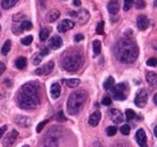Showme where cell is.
<instances>
[{
	"label": "cell",
	"instance_id": "obj_1",
	"mask_svg": "<svg viewBox=\"0 0 157 147\" xmlns=\"http://www.w3.org/2000/svg\"><path fill=\"white\" fill-rule=\"evenodd\" d=\"M18 106L23 110H34L40 104L39 84L36 82H28L19 89L17 95Z\"/></svg>",
	"mask_w": 157,
	"mask_h": 147
},
{
	"label": "cell",
	"instance_id": "obj_2",
	"mask_svg": "<svg viewBox=\"0 0 157 147\" xmlns=\"http://www.w3.org/2000/svg\"><path fill=\"white\" fill-rule=\"evenodd\" d=\"M115 56L121 63L125 64H131L136 61V58L139 56V48L138 45L133 39L125 36L117 41L115 45Z\"/></svg>",
	"mask_w": 157,
	"mask_h": 147
},
{
	"label": "cell",
	"instance_id": "obj_3",
	"mask_svg": "<svg viewBox=\"0 0 157 147\" xmlns=\"http://www.w3.org/2000/svg\"><path fill=\"white\" fill-rule=\"evenodd\" d=\"M84 64V56L77 50H69L62 56L60 65L65 71L75 72L77 71Z\"/></svg>",
	"mask_w": 157,
	"mask_h": 147
},
{
	"label": "cell",
	"instance_id": "obj_4",
	"mask_svg": "<svg viewBox=\"0 0 157 147\" xmlns=\"http://www.w3.org/2000/svg\"><path fill=\"white\" fill-rule=\"evenodd\" d=\"M86 100H87V93L85 91H82V89L74 91L69 95V99H68V103H67L68 113L71 116L77 115L81 111V109L84 108Z\"/></svg>",
	"mask_w": 157,
	"mask_h": 147
},
{
	"label": "cell",
	"instance_id": "obj_5",
	"mask_svg": "<svg viewBox=\"0 0 157 147\" xmlns=\"http://www.w3.org/2000/svg\"><path fill=\"white\" fill-rule=\"evenodd\" d=\"M63 136V130L59 127H52V128L47 131V134L44 140V145L46 147H57L59 139Z\"/></svg>",
	"mask_w": 157,
	"mask_h": 147
},
{
	"label": "cell",
	"instance_id": "obj_6",
	"mask_svg": "<svg viewBox=\"0 0 157 147\" xmlns=\"http://www.w3.org/2000/svg\"><path fill=\"white\" fill-rule=\"evenodd\" d=\"M126 88H127V86L125 83H119V84L114 86L112 88L110 89L111 93H112L114 99H116V100H125L126 99V93H125Z\"/></svg>",
	"mask_w": 157,
	"mask_h": 147
},
{
	"label": "cell",
	"instance_id": "obj_7",
	"mask_svg": "<svg viewBox=\"0 0 157 147\" xmlns=\"http://www.w3.org/2000/svg\"><path fill=\"white\" fill-rule=\"evenodd\" d=\"M134 103L138 108H144L147 103V92L145 89H139L134 98Z\"/></svg>",
	"mask_w": 157,
	"mask_h": 147
},
{
	"label": "cell",
	"instance_id": "obj_8",
	"mask_svg": "<svg viewBox=\"0 0 157 147\" xmlns=\"http://www.w3.org/2000/svg\"><path fill=\"white\" fill-rule=\"evenodd\" d=\"M69 15L74 18H76L77 21L81 23V24H85L88 19H90V12H88L87 10H81L79 12L76 11H70L69 12Z\"/></svg>",
	"mask_w": 157,
	"mask_h": 147
},
{
	"label": "cell",
	"instance_id": "obj_9",
	"mask_svg": "<svg viewBox=\"0 0 157 147\" xmlns=\"http://www.w3.org/2000/svg\"><path fill=\"white\" fill-rule=\"evenodd\" d=\"M18 135H19L18 131L15 130V129H13L12 131H10L9 134L5 136V139L3 140V145H4V147H11L13 144L16 142V140H17Z\"/></svg>",
	"mask_w": 157,
	"mask_h": 147
},
{
	"label": "cell",
	"instance_id": "obj_10",
	"mask_svg": "<svg viewBox=\"0 0 157 147\" xmlns=\"http://www.w3.org/2000/svg\"><path fill=\"white\" fill-rule=\"evenodd\" d=\"M53 68H54V62H53V61H50L49 63H46L44 66H41V68L36 69L35 74H36V75H39V76L49 75V74H51V72H52Z\"/></svg>",
	"mask_w": 157,
	"mask_h": 147
},
{
	"label": "cell",
	"instance_id": "obj_11",
	"mask_svg": "<svg viewBox=\"0 0 157 147\" xmlns=\"http://www.w3.org/2000/svg\"><path fill=\"white\" fill-rule=\"evenodd\" d=\"M109 115L111 117V121L115 123V124H119V123H122L123 122V115H122V112L117 109H110L109 111Z\"/></svg>",
	"mask_w": 157,
	"mask_h": 147
},
{
	"label": "cell",
	"instance_id": "obj_12",
	"mask_svg": "<svg viewBox=\"0 0 157 147\" xmlns=\"http://www.w3.org/2000/svg\"><path fill=\"white\" fill-rule=\"evenodd\" d=\"M135 140L136 142H138V145L140 147H147V140H146V134L145 131L143 129H139L138 131H136L135 134Z\"/></svg>",
	"mask_w": 157,
	"mask_h": 147
},
{
	"label": "cell",
	"instance_id": "obj_13",
	"mask_svg": "<svg viewBox=\"0 0 157 147\" xmlns=\"http://www.w3.org/2000/svg\"><path fill=\"white\" fill-rule=\"evenodd\" d=\"M74 27H75V23H74L73 21H70V19H63V21L58 24L57 29H58V31H60V33H64V31H67V30L73 29Z\"/></svg>",
	"mask_w": 157,
	"mask_h": 147
},
{
	"label": "cell",
	"instance_id": "obj_14",
	"mask_svg": "<svg viewBox=\"0 0 157 147\" xmlns=\"http://www.w3.org/2000/svg\"><path fill=\"white\" fill-rule=\"evenodd\" d=\"M62 45H63V41H62V39H60V36H58V35L52 36L49 41V46L52 50H58L62 47Z\"/></svg>",
	"mask_w": 157,
	"mask_h": 147
},
{
	"label": "cell",
	"instance_id": "obj_15",
	"mask_svg": "<svg viewBox=\"0 0 157 147\" xmlns=\"http://www.w3.org/2000/svg\"><path fill=\"white\" fill-rule=\"evenodd\" d=\"M136 27H138V29H140V30L147 29V27H149V18L146 16H144V15L138 16V18H136Z\"/></svg>",
	"mask_w": 157,
	"mask_h": 147
},
{
	"label": "cell",
	"instance_id": "obj_16",
	"mask_svg": "<svg viewBox=\"0 0 157 147\" xmlns=\"http://www.w3.org/2000/svg\"><path fill=\"white\" fill-rule=\"evenodd\" d=\"M100 118H101V113L99 111H95L90 116V118H88V123L92 127H97L100 122Z\"/></svg>",
	"mask_w": 157,
	"mask_h": 147
},
{
	"label": "cell",
	"instance_id": "obj_17",
	"mask_svg": "<svg viewBox=\"0 0 157 147\" xmlns=\"http://www.w3.org/2000/svg\"><path fill=\"white\" fill-rule=\"evenodd\" d=\"M108 11L111 13V15H116L120 11V1L119 0H111L108 4Z\"/></svg>",
	"mask_w": 157,
	"mask_h": 147
},
{
	"label": "cell",
	"instance_id": "obj_18",
	"mask_svg": "<svg viewBox=\"0 0 157 147\" xmlns=\"http://www.w3.org/2000/svg\"><path fill=\"white\" fill-rule=\"evenodd\" d=\"M146 81L147 83L151 86V87H157V75L154 72V71H150L146 74Z\"/></svg>",
	"mask_w": 157,
	"mask_h": 147
},
{
	"label": "cell",
	"instance_id": "obj_19",
	"mask_svg": "<svg viewBox=\"0 0 157 147\" xmlns=\"http://www.w3.org/2000/svg\"><path fill=\"white\" fill-rule=\"evenodd\" d=\"M16 123L18 125H21V127H29L32 121H30V118L29 117H25V116H17L16 117Z\"/></svg>",
	"mask_w": 157,
	"mask_h": 147
},
{
	"label": "cell",
	"instance_id": "obj_20",
	"mask_svg": "<svg viewBox=\"0 0 157 147\" xmlns=\"http://www.w3.org/2000/svg\"><path fill=\"white\" fill-rule=\"evenodd\" d=\"M60 95V84L59 83H52L51 86V97L53 99H58Z\"/></svg>",
	"mask_w": 157,
	"mask_h": 147
},
{
	"label": "cell",
	"instance_id": "obj_21",
	"mask_svg": "<svg viewBox=\"0 0 157 147\" xmlns=\"http://www.w3.org/2000/svg\"><path fill=\"white\" fill-rule=\"evenodd\" d=\"M50 34H51V28L50 27H45V28L40 30V40L41 41H46L47 37L50 36Z\"/></svg>",
	"mask_w": 157,
	"mask_h": 147
},
{
	"label": "cell",
	"instance_id": "obj_22",
	"mask_svg": "<svg viewBox=\"0 0 157 147\" xmlns=\"http://www.w3.org/2000/svg\"><path fill=\"white\" fill-rule=\"evenodd\" d=\"M18 1L19 0H1V6H3V9L9 10V9L12 7V6H15Z\"/></svg>",
	"mask_w": 157,
	"mask_h": 147
},
{
	"label": "cell",
	"instance_id": "obj_23",
	"mask_svg": "<svg viewBox=\"0 0 157 147\" xmlns=\"http://www.w3.org/2000/svg\"><path fill=\"white\" fill-rule=\"evenodd\" d=\"M59 16H60V12L58 10H52L51 12H49V15H47V21H49V22H54Z\"/></svg>",
	"mask_w": 157,
	"mask_h": 147
},
{
	"label": "cell",
	"instance_id": "obj_24",
	"mask_svg": "<svg viewBox=\"0 0 157 147\" xmlns=\"http://www.w3.org/2000/svg\"><path fill=\"white\" fill-rule=\"evenodd\" d=\"M114 86H115V80H114V77H111V76L108 77V78L105 80L104 84H103V87H104L105 91H110Z\"/></svg>",
	"mask_w": 157,
	"mask_h": 147
},
{
	"label": "cell",
	"instance_id": "obj_25",
	"mask_svg": "<svg viewBox=\"0 0 157 147\" xmlns=\"http://www.w3.org/2000/svg\"><path fill=\"white\" fill-rule=\"evenodd\" d=\"M15 65H16L17 69H24L27 66V59L24 57H19L18 59H16Z\"/></svg>",
	"mask_w": 157,
	"mask_h": 147
},
{
	"label": "cell",
	"instance_id": "obj_26",
	"mask_svg": "<svg viewBox=\"0 0 157 147\" xmlns=\"http://www.w3.org/2000/svg\"><path fill=\"white\" fill-rule=\"evenodd\" d=\"M65 83L70 88H75V87H77L80 84V80L79 78H68L65 80Z\"/></svg>",
	"mask_w": 157,
	"mask_h": 147
},
{
	"label": "cell",
	"instance_id": "obj_27",
	"mask_svg": "<svg viewBox=\"0 0 157 147\" xmlns=\"http://www.w3.org/2000/svg\"><path fill=\"white\" fill-rule=\"evenodd\" d=\"M101 51V42L99 40H94L93 41V52H94V56H98Z\"/></svg>",
	"mask_w": 157,
	"mask_h": 147
},
{
	"label": "cell",
	"instance_id": "obj_28",
	"mask_svg": "<svg viewBox=\"0 0 157 147\" xmlns=\"http://www.w3.org/2000/svg\"><path fill=\"white\" fill-rule=\"evenodd\" d=\"M10 50H11V41H10V40H6L5 44L3 45L1 54H3V56H6V54H8V53L10 52Z\"/></svg>",
	"mask_w": 157,
	"mask_h": 147
},
{
	"label": "cell",
	"instance_id": "obj_29",
	"mask_svg": "<svg viewBox=\"0 0 157 147\" xmlns=\"http://www.w3.org/2000/svg\"><path fill=\"white\" fill-rule=\"evenodd\" d=\"M116 133H117V128H116L115 125H110L106 128V135L108 136H114Z\"/></svg>",
	"mask_w": 157,
	"mask_h": 147
},
{
	"label": "cell",
	"instance_id": "obj_30",
	"mask_svg": "<svg viewBox=\"0 0 157 147\" xmlns=\"http://www.w3.org/2000/svg\"><path fill=\"white\" fill-rule=\"evenodd\" d=\"M133 4H134L133 0H123V10L125 11H129L132 9Z\"/></svg>",
	"mask_w": 157,
	"mask_h": 147
},
{
	"label": "cell",
	"instance_id": "obj_31",
	"mask_svg": "<svg viewBox=\"0 0 157 147\" xmlns=\"http://www.w3.org/2000/svg\"><path fill=\"white\" fill-rule=\"evenodd\" d=\"M134 118H135V112L131 109L126 110V119L127 121H132V119H134Z\"/></svg>",
	"mask_w": 157,
	"mask_h": 147
},
{
	"label": "cell",
	"instance_id": "obj_32",
	"mask_svg": "<svg viewBox=\"0 0 157 147\" xmlns=\"http://www.w3.org/2000/svg\"><path fill=\"white\" fill-rule=\"evenodd\" d=\"M120 131H121L123 135H128V134H129V131H131V127H129L128 124L122 125L121 128H120Z\"/></svg>",
	"mask_w": 157,
	"mask_h": 147
},
{
	"label": "cell",
	"instance_id": "obj_33",
	"mask_svg": "<svg viewBox=\"0 0 157 147\" xmlns=\"http://www.w3.org/2000/svg\"><path fill=\"white\" fill-rule=\"evenodd\" d=\"M32 41H33V36H32V35H28V36L23 37L21 42H22V45H24V46H29V45L32 44Z\"/></svg>",
	"mask_w": 157,
	"mask_h": 147
},
{
	"label": "cell",
	"instance_id": "obj_34",
	"mask_svg": "<svg viewBox=\"0 0 157 147\" xmlns=\"http://www.w3.org/2000/svg\"><path fill=\"white\" fill-rule=\"evenodd\" d=\"M95 31H97V34H99V35H101V34L104 33V22H103V21H100V22L98 23Z\"/></svg>",
	"mask_w": 157,
	"mask_h": 147
},
{
	"label": "cell",
	"instance_id": "obj_35",
	"mask_svg": "<svg viewBox=\"0 0 157 147\" xmlns=\"http://www.w3.org/2000/svg\"><path fill=\"white\" fill-rule=\"evenodd\" d=\"M135 7L136 9H138V10H141V9H144L145 7V1H144V0H135Z\"/></svg>",
	"mask_w": 157,
	"mask_h": 147
},
{
	"label": "cell",
	"instance_id": "obj_36",
	"mask_svg": "<svg viewBox=\"0 0 157 147\" xmlns=\"http://www.w3.org/2000/svg\"><path fill=\"white\" fill-rule=\"evenodd\" d=\"M56 118H57V121H59V122H65V121H67V118H65L64 113H63L62 111H60V112H58V113H57Z\"/></svg>",
	"mask_w": 157,
	"mask_h": 147
},
{
	"label": "cell",
	"instance_id": "obj_37",
	"mask_svg": "<svg viewBox=\"0 0 157 147\" xmlns=\"http://www.w3.org/2000/svg\"><path fill=\"white\" fill-rule=\"evenodd\" d=\"M101 104L105 105V106H110L111 105V98H109V97H104L103 100H101Z\"/></svg>",
	"mask_w": 157,
	"mask_h": 147
},
{
	"label": "cell",
	"instance_id": "obj_38",
	"mask_svg": "<svg viewBox=\"0 0 157 147\" xmlns=\"http://www.w3.org/2000/svg\"><path fill=\"white\" fill-rule=\"evenodd\" d=\"M146 64L149 66H157V58H150L146 62Z\"/></svg>",
	"mask_w": 157,
	"mask_h": 147
},
{
	"label": "cell",
	"instance_id": "obj_39",
	"mask_svg": "<svg viewBox=\"0 0 157 147\" xmlns=\"http://www.w3.org/2000/svg\"><path fill=\"white\" fill-rule=\"evenodd\" d=\"M47 124V119H46V121H43L41 123H39L38 124V127H36V131L38 133H40V131H41L43 130V128H44V127Z\"/></svg>",
	"mask_w": 157,
	"mask_h": 147
},
{
	"label": "cell",
	"instance_id": "obj_40",
	"mask_svg": "<svg viewBox=\"0 0 157 147\" xmlns=\"http://www.w3.org/2000/svg\"><path fill=\"white\" fill-rule=\"evenodd\" d=\"M41 56H40V54H38V56H35V57H34L33 58V64L34 65H38V64H40V62H41Z\"/></svg>",
	"mask_w": 157,
	"mask_h": 147
},
{
	"label": "cell",
	"instance_id": "obj_41",
	"mask_svg": "<svg viewBox=\"0 0 157 147\" xmlns=\"http://www.w3.org/2000/svg\"><path fill=\"white\" fill-rule=\"evenodd\" d=\"M84 39H85V36H84L82 34H76V35H75V37H74V40H75V41H76V42L82 41Z\"/></svg>",
	"mask_w": 157,
	"mask_h": 147
},
{
	"label": "cell",
	"instance_id": "obj_42",
	"mask_svg": "<svg viewBox=\"0 0 157 147\" xmlns=\"http://www.w3.org/2000/svg\"><path fill=\"white\" fill-rule=\"evenodd\" d=\"M49 53H50V50L47 48V47H45V48H43V50H41V52H40L39 54L41 56V57H44V56H47V54H49Z\"/></svg>",
	"mask_w": 157,
	"mask_h": 147
},
{
	"label": "cell",
	"instance_id": "obj_43",
	"mask_svg": "<svg viewBox=\"0 0 157 147\" xmlns=\"http://www.w3.org/2000/svg\"><path fill=\"white\" fill-rule=\"evenodd\" d=\"M6 129H8V127H6V125H3V127H0V140H1L3 135L5 134V131H6Z\"/></svg>",
	"mask_w": 157,
	"mask_h": 147
},
{
	"label": "cell",
	"instance_id": "obj_44",
	"mask_svg": "<svg viewBox=\"0 0 157 147\" xmlns=\"http://www.w3.org/2000/svg\"><path fill=\"white\" fill-rule=\"evenodd\" d=\"M5 70H6V65L4 63H0V76L5 72Z\"/></svg>",
	"mask_w": 157,
	"mask_h": 147
},
{
	"label": "cell",
	"instance_id": "obj_45",
	"mask_svg": "<svg viewBox=\"0 0 157 147\" xmlns=\"http://www.w3.org/2000/svg\"><path fill=\"white\" fill-rule=\"evenodd\" d=\"M73 4H74L75 6H80V5H81V1H80V0H74Z\"/></svg>",
	"mask_w": 157,
	"mask_h": 147
},
{
	"label": "cell",
	"instance_id": "obj_46",
	"mask_svg": "<svg viewBox=\"0 0 157 147\" xmlns=\"http://www.w3.org/2000/svg\"><path fill=\"white\" fill-rule=\"evenodd\" d=\"M154 103L157 105V93H156V94L154 95Z\"/></svg>",
	"mask_w": 157,
	"mask_h": 147
},
{
	"label": "cell",
	"instance_id": "obj_47",
	"mask_svg": "<svg viewBox=\"0 0 157 147\" xmlns=\"http://www.w3.org/2000/svg\"><path fill=\"white\" fill-rule=\"evenodd\" d=\"M154 133H155V136L157 137V125L155 127V129H154Z\"/></svg>",
	"mask_w": 157,
	"mask_h": 147
},
{
	"label": "cell",
	"instance_id": "obj_48",
	"mask_svg": "<svg viewBox=\"0 0 157 147\" xmlns=\"http://www.w3.org/2000/svg\"><path fill=\"white\" fill-rule=\"evenodd\" d=\"M154 6H155V7H157V0H155V3H154Z\"/></svg>",
	"mask_w": 157,
	"mask_h": 147
},
{
	"label": "cell",
	"instance_id": "obj_49",
	"mask_svg": "<svg viewBox=\"0 0 157 147\" xmlns=\"http://www.w3.org/2000/svg\"><path fill=\"white\" fill-rule=\"evenodd\" d=\"M22 147H29V146H28V145H24V146H22Z\"/></svg>",
	"mask_w": 157,
	"mask_h": 147
},
{
	"label": "cell",
	"instance_id": "obj_50",
	"mask_svg": "<svg viewBox=\"0 0 157 147\" xmlns=\"http://www.w3.org/2000/svg\"><path fill=\"white\" fill-rule=\"evenodd\" d=\"M0 29H1V27H0Z\"/></svg>",
	"mask_w": 157,
	"mask_h": 147
},
{
	"label": "cell",
	"instance_id": "obj_51",
	"mask_svg": "<svg viewBox=\"0 0 157 147\" xmlns=\"http://www.w3.org/2000/svg\"><path fill=\"white\" fill-rule=\"evenodd\" d=\"M0 16H1V13H0Z\"/></svg>",
	"mask_w": 157,
	"mask_h": 147
}]
</instances>
